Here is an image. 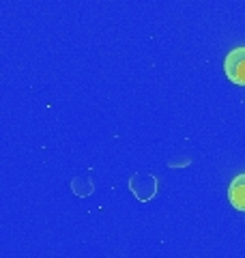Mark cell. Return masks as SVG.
I'll use <instances>...</instances> for the list:
<instances>
[{
  "label": "cell",
  "instance_id": "2",
  "mask_svg": "<svg viewBox=\"0 0 245 258\" xmlns=\"http://www.w3.org/2000/svg\"><path fill=\"white\" fill-rule=\"evenodd\" d=\"M228 198L236 211H245V174L234 176L228 187Z\"/></svg>",
  "mask_w": 245,
  "mask_h": 258
},
{
  "label": "cell",
  "instance_id": "1",
  "mask_svg": "<svg viewBox=\"0 0 245 258\" xmlns=\"http://www.w3.org/2000/svg\"><path fill=\"white\" fill-rule=\"evenodd\" d=\"M224 71L226 78L236 86H245V45L234 47L228 52L224 60Z\"/></svg>",
  "mask_w": 245,
  "mask_h": 258
}]
</instances>
